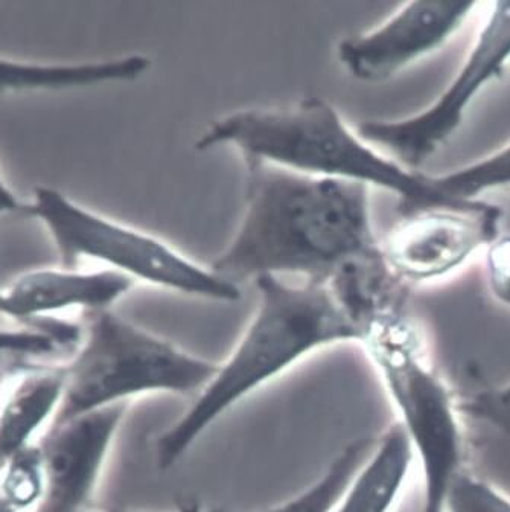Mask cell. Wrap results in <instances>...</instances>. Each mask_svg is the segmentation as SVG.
Wrapping results in <instances>:
<instances>
[{
    "mask_svg": "<svg viewBox=\"0 0 510 512\" xmlns=\"http://www.w3.org/2000/svg\"><path fill=\"white\" fill-rule=\"evenodd\" d=\"M370 188L246 159L240 226L211 269L227 281L297 275L328 284L343 267L381 249Z\"/></svg>",
    "mask_w": 510,
    "mask_h": 512,
    "instance_id": "cell-1",
    "label": "cell"
},
{
    "mask_svg": "<svg viewBox=\"0 0 510 512\" xmlns=\"http://www.w3.org/2000/svg\"><path fill=\"white\" fill-rule=\"evenodd\" d=\"M258 305L243 336L194 403L154 441V462L173 468L232 407L314 352L360 343L361 333L328 285L255 279Z\"/></svg>",
    "mask_w": 510,
    "mask_h": 512,
    "instance_id": "cell-2",
    "label": "cell"
},
{
    "mask_svg": "<svg viewBox=\"0 0 510 512\" xmlns=\"http://www.w3.org/2000/svg\"><path fill=\"white\" fill-rule=\"evenodd\" d=\"M217 147L311 176L386 189L398 197L401 217L456 200L439 191L428 174L408 170L367 144L322 98L221 116L195 142L198 151Z\"/></svg>",
    "mask_w": 510,
    "mask_h": 512,
    "instance_id": "cell-3",
    "label": "cell"
},
{
    "mask_svg": "<svg viewBox=\"0 0 510 512\" xmlns=\"http://www.w3.org/2000/svg\"><path fill=\"white\" fill-rule=\"evenodd\" d=\"M360 345L412 442L422 474L421 512H445L451 485L466 468L462 410L453 391L428 360L405 308L372 320Z\"/></svg>",
    "mask_w": 510,
    "mask_h": 512,
    "instance_id": "cell-4",
    "label": "cell"
},
{
    "mask_svg": "<svg viewBox=\"0 0 510 512\" xmlns=\"http://www.w3.org/2000/svg\"><path fill=\"white\" fill-rule=\"evenodd\" d=\"M83 334L63 362L64 397L54 423L145 395H198L218 363L185 351L115 311L84 313Z\"/></svg>",
    "mask_w": 510,
    "mask_h": 512,
    "instance_id": "cell-5",
    "label": "cell"
},
{
    "mask_svg": "<svg viewBox=\"0 0 510 512\" xmlns=\"http://www.w3.org/2000/svg\"><path fill=\"white\" fill-rule=\"evenodd\" d=\"M26 211L45 224L64 269H72L78 260L87 258L107 264L134 282L168 292L226 304L241 299L240 285L235 282L194 263L153 235L77 205L57 189H34Z\"/></svg>",
    "mask_w": 510,
    "mask_h": 512,
    "instance_id": "cell-6",
    "label": "cell"
},
{
    "mask_svg": "<svg viewBox=\"0 0 510 512\" xmlns=\"http://www.w3.org/2000/svg\"><path fill=\"white\" fill-rule=\"evenodd\" d=\"M510 61V0L489 4L465 61L447 89L416 115L398 121H363L357 133L402 167L418 171L459 130L479 93L503 75Z\"/></svg>",
    "mask_w": 510,
    "mask_h": 512,
    "instance_id": "cell-7",
    "label": "cell"
},
{
    "mask_svg": "<svg viewBox=\"0 0 510 512\" xmlns=\"http://www.w3.org/2000/svg\"><path fill=\"white\" fill-rule=\"evenodd\" d=\"M504 209L483 199H456L404 215L381 241L393 275L405 285L430 284L465 266L501 235Z\"/></svg>",
    "mask_w": 510,
    "mask_h": 512,
    "instance_id": "cell-8",
    "label": "cell"
},
{
    "mask_svg": "<svg viewBox=\"0 0 510 512\" xmlns=\"http://www.w3.org/2000/svg\"><path fill=\"white\" fill-rule=\"evenodd\" d=\"M131 404H116L52 423L37 441L45 490L34 512L95 508Z\"/></svg>",
    "mask_w": 510,
    "mask_h": 512,
    "instance_id": "cell-9",
    "label": "cell"
},
{
    "mask_svg": "<svg viewBox=\"0 0 510 512\" xmlns=\"http://www.w3.org/2000/svg\"><path fill=\"white\" fill-rule=\"evenodd\" d=\"M477 7V2H407L381 25L340 40L338 63L354 80L383 83L439 51Z\"/></svg>",
    "mask_w": 510,
    "mask_h": 512,
    "instance_id": "cell-10",
    "label": "cell"
},
{
    "mask_svg": "<svg viewBox=\"0 0 510 512\" xmlns=\"http://www.w3.org/2000/svg\"><path fill=\"white\" fill-rule=\"evenodd\" d=\"M136 282L115 270L75 272L43 269L19 276L0 298V314L25 325L39 324L49 314L81 308L84 313L110 310Z\"/></svg>",
    "mask_w": 510,
    "mask_h": 512,
    "instance_id": "cell-11",
    "label": "cell"
},
{
    "mask_svg": "<svg viewBox=\"0 0 510 512\" xmlns=\"http://www.w3.org/2000/svg\"><path fill=\"white\" fill-rule=\"evenodd\" d=\"M64 383L63 362H29L11 374L0 397V462L42 438L60 410Z\"/></svg>",
    "mask_w": 510,
    "mask_h": 512,
    "instance_id": "cell-12",
    "label": "cell"
},
{
    "mask_svg": "<svg viewBox=\"0 0 510 512\" xmlns=\"http://www.w3.org/2000/svg\"><path fill=\"white\" fill-rule=\"evenodd\" d=\"M415 462L412 442L395 421L373 441L332 512H393Z\"/></svg>",
    "mask_w": 510,
    "mask_h": 512,
    "instance_id": "cell-13",
    "label": "cell"
},
{
    "mask_svg": "<svg viewBox=\"0 0 510 512\" xmlns=\"http://www.w3.org/2000/svg\"><path fill=\"white\" fill-rule=\"evenodd\" d=\"M150 66V58L142 54L87 63H31L0 57V95L128 83L144 77Z\"/></svg>",
    "mask_w": 510,
    "mask_h": 512,
    "instance_id": "cell-14",
    "label": "cell"
},
{
    "mask_svg": "<svg viewBox=\"0 0 510 512\" xmlns=\"http://www.w3.org/2000/svg\"><path fill=\"white\" fill-rule=\"evenodd\" d=\"M373 441L358 439L343 448L342 453L323 471L310 487L278 505L255 512H332L338 497L369 453ZM211 512H223L220 509Z\"/></svg>",
    "mask_w": 510,
    "mask_h": 512,
    "instance_id": "cell-15",
    "label": "cell"
},
{
    "mask_svg": "<svg viewBox=\"0 0 510 512\" xmlns=\"http://www.w3.org/2000/svg\"><path fill=\"white\" fill-rule=\"evenodd\" d=\"M431 180L453 199H482L486 192L510 189V141L482 159L450 173L431 176Z\"/></svg>",
    "mask_w": 510,
    "mask_h": 512,
    "instance_id": "cell-16",
    "label": "cell"
},
{
    "mask_svg": "<svg viewBox=\"0 0 510 512\" xmlns=\"http://www.w3.org/2000/svg\"><path fill=\"white\" fill-rule=\"evenodd\" d=\"M45 490L42 456L32 445L0 462V494L14 512H34Z\"/></svg>",
    "mask_w": 510,
    "mask_h": 512,
    "instance_id": "cell-17",
    "label": "cell"
},
{
    "mask_svg": "<svg viewBox=\"0 0 510 512\" xmlns=\"http://www.w3.org/2000/svg\"><path fill=\"white\" fill-rule=\"evenodd\" d=\"M445 512H510V496L465 468L451 485Z\"/></svg>",
    "mask_w": 510,
    "mask_h": 512,
    "instance_id": "cell-18",
    "label": "cell"
},
{
    "mask_svg": "<svg viewBox=\"0 0 510 512\" xmlns=\"http://www.w3.org/2000/svg\"><path fill=\"white\" fill-rule=\"evenodd\" d=\"M485 282L491 298L510 308V234L500 235L486 247Z\"/></svg>",
    "mask_w": 510,
    "mask_h": 512,
    "instance_id": "cell-19",
    "label": "cell"
},
{
    "mask_svg": "<svg viewBox=\"0 0 510 512\" xmlns=\"http://www.w3.org/2000/svg\"><path fill=\"white\" fill-rule=\"evenodd\" d=\"M460 410L489 424L501 432L510 433V381L489 391L474 395Z\"/></svg>",
    "mask_w": 510,
    "mask_h": 512,
    "instance_id": "cell-20",
    "label": "cell"
},
{
    "mask_svg": "<svg viewBox=\"0 0 510 512\" xmlns=\"http://www.w3.org/2000/svg\"><path fill=\"white\" fill-rule=\"evenodd\" d=\"M25 209L26 206L17 199L16 192L11 191L10 186L0 177V214H16Z\"/></svg>",
    "mask_w": 510,
    "mask_h": 512,
    "instance_id": "cell-21",
    "label": "cell"
},
{
    "mask_svg": "<svg viewBox=\"0 0 510 512\" xmlns=\"http://www.w3.org/2000/svg\"><path fill=\"white\" fill-rule=\"evenodd\" d=\"M20 362L29 363L28 360H20L13 359V357L0 356V397H2L5 384H7L8 380H10L11 374H13L17 368H20V366L25 365V363H22V365L16 366V368L13 369L8 368V366H13Z\"/></svg>",
    "mask_w": 510,
    "mask_h": 512,
    "instance_id": "cell-22",
    "label": "cell"
},
{
    "mask_svg": "<svg viewBox=\"0 0 510 512\" xmlns=\"http://www.w3.org/2000/svg\"><path fill=\"white\" fill-rule=\"evenodd\" d=\"M86 512H151V511H138V509L121 508V506H95ZM168 512H204L198 506H182L177 511Z\"/></svg>",
    "mask_w": 510,
    "mask_h": 512,
    "instance_id": "cell-23",
    "label": "cell"
},
{
    "mask_svg": "<svg viewBox=\"0 0 510 512\" xmlns=\"http://www.w3.org/2000/svg\"><path fill=\"white\" fill-rule=\"evenodd\" d=\"M0 512H14L13 509H11L10 506L7 505V502H5L4 497H2V494H0Z\"/></svg>",
    "mask_w": 510,
    "mask_h": 512,
    "instance_id": "cell-24",
    "label": "cell"
},
{
    "mask_svg": "<svg viewBox=\"0 0 510 512\" xmlns=\"http://www.w3.org/2000/svg\"><path fill=\"white\" fill-rule=\"evenodd\" d=\"M0 298H2V290H0Z\"/></svg>",
    "mask_w": 510,
    "mask_h": 512,
    "instance_id": "cell-25",
    "label": "cell"
}]
</instances>
